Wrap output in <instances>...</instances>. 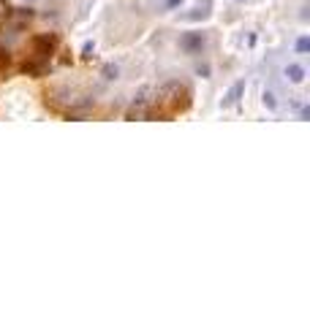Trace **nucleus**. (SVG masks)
Segmentation results:
<instances>
[{"instance_id": "7", "label": "nucleus", "mask_w": 310, "mask_h": 325, "mask_svg": "<svg viewBox=\"0 0 310 325\" xmlns=\"http://www.w3.org/2000/svg\"><path fill=\"white\" fill-rule=\"evenodd\" d=\"M82 52H84V54H82L84 60H90V57H93V44H84V49H82Z\"/></svg>"}, {"instance_id": "4", "label": "nucleus", "mask_w": 310, "mask_h": 325, "mask_svg": "<svg viewBox=\"0 0 310 325\" xmlns=\"http://www.w3.org/2000/svg\"><path fill=\"white\" fill-rule=\"evenodd\" d=\"M264 106H267L269 111H275V108H278V98H275V92H272V90L264 92Z\"/></svg>"}, {"instance_id": "2", "label": "nucleus", "mask_w": 310, "mask_h": 325, "mask_svg": "<svg viewBox=\"0 0 310 325\" xmlns=\"http://www.w3.org/2000/svg\"><path fill=\"white\" fill-rule=\"evenodd\" d=\"M242 92H245V81H237V84L232 87V90L226 92V98H223V106H234V103L239 101V98H242Z\"/></svg>"}, {"instance_id": "6", "label": "nucleus", "mask_w": 310, "mask_h": 325, "mask_svg": "<svg viewBox=\"0 0 310 325\" xmlns=\"http://www.w3.org/2000/svg\"><path fill=\"white\" fill-rule=\"evenodd\" d=\"M103 76L106 79H117V65H106L103 68Z\"/></svg>"}, {"instance_id": "1", "label": "nucleus", "mask_w": 310, "mask_h": 325, "mask_svg": "<svg viewBox=\"0 0 310 325\" xmlns=\"http://www.w3.org/2000/svg\"><path fill=\"white\" fill-rule=\"evenodd\" d=\"M180 46L188 52V54H196V52L204 49V36L202 33H185V36L180 38Z\"/></svg>"}, {"instance_id": "8", "label": "nucleus", "mask_w": 310, "mask_h": 325, "mask_svg": "<svg viewBox=\"0 0 310 325\" xmlns=\"http://www.w3.org/2000/svg\"><path fill=\"white\" fill-rule=\"evenodd\" d=\"M180 3H182V0H166V8H177Z\"/></svg>"}, {"instance_id": "3", "label": "nucleus", "mask_w": 310, "mask_h": 325, "mask_svg": "<svg viewBox=\"0 0 310 325\" xmlns=\"http://www.w3.org/2000/svg\"><path fill=\"white\" fill-rule=\"evenodd\" d=\"M286 76H289V81H294V84H302V81H305V68L302 65H289L286 68Z\"/></svg>"}, {"instance_id": "5", "label": "nucleus", "mask_w": 310, "mask_h": 325, "mask_svg": "<svg viewBox=\"0 0 310 325\" xmlns=\"http://www.w3.org/2000/svg\"><path fill=\"white\" fill-rule=\"evenodd\" d=\"M308 49H310V41H308V38H300V41H297V52H300V54H305Z\"/></svg>"}]
</instances>
